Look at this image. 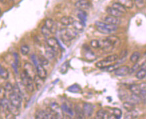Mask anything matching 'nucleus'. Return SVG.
<instances>
[{
	"mask_svg": "<svg viewBox=\"0 0 146 119\" xmlns=\"http://www.w3.org/2000/svg\"><path fill=\"white\" fill-rule=\"evenodd\" d=\"M96 118L99 119H116L115 116L111 112H108L107 111L100 109L96 112Z\"/></svg>",
	"mask_w": 146,
	"mask_h": 119,
	"instance_id": "nucleus-6",
	"label": "nucleus"
},
{
	"mask_svg": "<svg viewBox=\"0 0 146 119\" xmlns=\"http://www.w3.org/2000/svg\"><path fill=\"white\" fill-rule=\"evenodd\" d=\"M140 56H141V54L139 52H134L131 54L130 57V61L132 62V63H136V62H138V60H139Z\"/></svg>",
	"mask_w": 146,
	"mask_h": 119,
	"instance_id": "nucleus-36",
	"label": "nucleus"
},
{
	"mask_svg": "<svg viewBox=\"0 0 146 119\" xmlns=\"http://www.w3.org/2000/svg\"><path fill=\"white\" fill-rule=\"evenodd\" d=\"M78 36V32L75 30L70 28H63L60 31V37L64 42H69L75 39Z\"/></svg>",
	"mask_w": 146,
	"mask_h": 119,
	"instance_id": "nucleus-2",
	"label": "nucleus"
},
{
	"mask_svg": "<svg viewBox=\"0 0 146 119\" xmlns=\"http://www.w3.org/2000/svg\"><path fill=\"white\" fill-rule=\"evenodd\" d=\"M146 76V70L145 69H140L139 70L137 71V72L136 73L135 76L138 80H143V78H145Z\"/></svg>",
	"mask_w": 146,
	"mask_h": 119,
	"instance_id": "nucleus-38",
	"label": "nucleus"
},
{
	"mask_svg": "<svg viewBox=\"0 0 146 119\" xmlns=\"http://www.w3.org/2000/svg\"><path fill=\"white\" fill-rule=\"evenodd\" d=\"M83 113H84L85 116L90 117L92 116V113H93L94 108L91 104L85 103H84V105H83Z\"/></svg>",
	"mask_w": 146,
	"mask_h": 119,
	"instance_id": "nucleus-14",
	"label": "nucleus"
},
{
	"mask_svg": "<svg viewBox=\"0 0 146 119\" xmlns=\"http://www.w3.org/2000/svg\"><path fill=\"white\" fill-rule=\"evenodd\" d=\"M98 41H99V48H101L102 50L106 52H111L115 48L106 38L99 39Z\"/></svg>",
	"mask_w": 146,
	"mask_h": 119,
	"instance_id": "nucleus-5",
	"label": "nucleus"
},
{
	"mask_svg": "<svg viewBox=\"0 0 146 119\" xmlns=\"http://www.w3.org/2000/svg\"><path fill=\"white\" fill-rule=\"evenodd\" d=\"M140 68V65L139 64L137 63V62H136V63H134V65L133 66V67L131 68H129V74H131L137 71Z\"/></svg>",
	"mask_w": 146,
	"mask_h": 119,
	"instance_id": "nucleus-46",
	"label": "nucleus"
},
{
	"mask_svg": "<svg viewBox=\"0 0 146 119\" xmlns=\"http://www.w3.org/2000/svg\"><path fill=\"white\" fill-rule=\"evenodd\" d=\"M75 112L77 118H84L85 115L83 113V110L79 105H75Z\"/></svg>",
	"mask_w": 146,
	"mask_h": 119,
	"instance_id": "nucleus-29",
	"label": "nucleus"
},
{
	"mask_svg": "<svg viewBox=\"0 0 146 119\" xmlns=\"http://www.w3.org/2000/svg\"><path fill=\"white\" fill-rule=\"evenodd\" d=\"M77 16L78 18H79V20H80L81 22L85 24V22H86L87 19V13L85 12V10H79V12H78Z\"/></svg>",
	"mask_w": 146,
	"mask_h": 119,
	"instance_id": "nucleus-33",
	"label": "nucleus"
},
{
	"mask_svg": "<svg viewBox=\"0 0 146 119\" xmlns=\"http://www.w3.org/2000/svg\"><path fill=\"white\" fill-rule=\"evenodd\" d=\"M111 7H113V8L116 9L117 10H118L119 12H120L121 13H122V14H123L126 12V8H125V7H123L122 5L120 4V3L118 2L113 3V5H112Z\"/></svg>",
	"mask_w": 146,
	"mask_h": 119,
	"instance_id": "nucleus-35",
	"label": "nucleus"
},
{
	"mask_svg": "<svg viewBox=\"0 0 146 119\" xmlns=\"http://www.w3.org/2000/svg\"><path fill=\"white\" fill-rule=\"evenodd\" d=\"M36 75L38 76H39L40 78L43 79V80H45L48 74H47V71L44 68L43 66L41 65V64H38L36 66Z\"/></svg>",
	"mask_w": 146,
	"mask_h": 119,
	"instance_id": "nucleus-16",
	"label": "nucleus"
},
{
	"mask_svg": "<svg viewBox=\"0 0 146 119\" xmlns=\"http://www.w3.org/2000/svg\"><path fill=\"white\" fill-rule=\"evenodd\" d=\"M69 62H65L62 64V65L60 66V72L62 74H65L66 72H67L68 69H69Z\"/></svg>",
	"mask_w": 146,
	"mask_h": 119,
	"instance_id": "nucleus-44",
	"label": "nucleus"
},
{
	"mask_svg": "<svg viewBox=\"0 0 146 119\" xmlns=\"http://www.w3.org/2000/svg\"><path fill=\"white\" fill-rule=\"evenodd\" d=\"M128 53L127 50H123L122 52H121V56L120 57H119V59H123V58H126L127 56H128Z\"/></svg>",
	"mask_w": 146,
	"mask_h": 119,
	"instance_id": "nucleus-53",
	"label": "nucleus"
},
{
	"mask_svg": "<svg viewBox=\"0 0 146 119\" xmlns=\"http://www.w3.org/2000/svg\"><path fill=\"white\" fill-rule=\"evenodd\" d=\"M21 53L24 56L28 55L30 52V48L29 46H27V45H23V46H21L20 48Z\"/></svg>",
	"mask_w": 146,
	"mask_h": 119,
	"instance_id": "nucleus-43",
	"label": "nucleus"
},
{
	"mask_svg": "<svg viewBox=\"0 0 146 119\" xmlns=\"http://www.w3.org/2000/svg\"><path fill=\"white\" fill-rule=\"evenodd\" d=\"M1 9H0V14H1Z\"/></svg>",
	"mask_w": 146,
	"mask_h": 119,
	"instance_id": "nucleus-58",
	"label": "nucleus"
},
{
	"mask_svg": "<svg viewBox=\"0 0 146 119\" xmlns=\"http://www.w3.org/2000/svg\"><path fill=\"white\" fill-rule=\"evenodd\" d=\"M129 90L132 94L140 95V88L138 84H131L129 86Z\"/></svg>",
	"mask_w": 146,
	"mask_h": 119,
	"instance_id": "nucleus-31",
	"label": "nucleus"
},
{
	"mask_svg": "<svg viewBox=\"0 0 146 119\" xmlns=\"http://www.w3.org/2000/svg\"><path fill=\"white\" fill-rule=\"evenodd\" d=\"M34 82L37 90H40L43 86L44 83V80H43V79L40 78L39 76H38L37 75H36L34 78Z\"/></svg>",
	"mask_w": 146,
	"mask_h": 119,
	"instance_id": "nucleus-27",
	"label": "nucleus"
},
{
	"mask_svg": "<svg viewBox=\"0 0 146 119\" xmlns=\"http://www.w3.org/2000/svg\"><path fill=\"white\" fill-rule=\"evenodd\" d=\"M106 39L109 41L110 44L114 47V48L119 46V44H120V39L117 36H110L106 37Z\"/></svg>",
	"mask_w": 146,
	"mask_h": 119,
	"instance_id": "nucleus-19",
	"label": "nucleus"
},
{
	"mask_svg": "<svg viewBox=\"0 0 146 119\" xmlns=\"http://www.w3.org/2000/svg\"><path fill=\"white\" fill-rule=\"evenodd\" d=\"M31 59L32 60L33 64H34L35 66H36L40 64L39 61H38V57L36 55H35V54H32V55L31 56Z\"/></svg>",
	"mask_w": 146,
	"mask_h": 119,
	"instance_id": "nucleus-52",
	"label": "nucleus"
},
{
	"mask_svg": "<svg viewBox=\"0 0 146 119\" xmlns=\"http://www.w3.org/2000/svg\"><path fill=\"white\" fill-rule=\"evenodd\" d=\"M112 63L111 62H109V61H107V60H106L105 59H104L103 60H100V61L96 62L95 64V66L96 67L100 69H103L104 68L108 66L111 65Z\"/></svg>",
	"mask_w": 146,
	"mask_h": 119,
	"instance_id": "nucleus-28",
	"label": "nucleus"
},
{
	"mask_svg": "<svg viewBox=\"0 0 146 119\" xmlns=\"http://www.w3.org/2000/svg\"><path fill=\"white\" fill-rule=\"evenodd\" d=\"M119 59V56L117 54H112V55H110L107 57L105 58V60L109 61L111 63H113V62H117Z\"/></svg>",
	"mask_w": 146,
	"mask_h": 119,
	"instance_id": "nucleus-42",
	"label": "nucleus"
},
{
	"mask_svg": "<svg viewBox=\"0 0 146 119\" xmlns=\"http://www.w3.org/2000/svg\"><path fill=\"white\" fill-rule=\"evenodd\" d=\"M44 26L50 30L51 34H55L57 32V25L52 19H46Z\"/></svg>",
	"mask_w": 146,
	"mask_h": 119,
	"instance_id": "nucleus-11",
	"label": "nucleus"
},
{
	"mask_svg": "<svg viewBox=\"0 0 146 119\" xmlns=\"http://www.w3.org/2000/svg\"><path fill=\"white\" fill-rule=\"evenodd\" d=\"M123 107L128 112V111H131L135 109V105L129 101L125 102V103L123 104Z\"/></svg>",
	"mask_w": 146,
	"mask_h": 119,
	"instance_id": "nucleus-39",
	"label": "nucleus"
},
{
	"mask_svg": "<svg viewBox=\"0 0 146 119\" xmlns=\"http://www.w3.org/2000/svg\"><path fill=\"white\" fill-rule=\"evenodd\" d=\"M12 68H13V69H14V70L15 72H16V74H18V67L17 66L16 64L14 62V63L12 64Z\"/></svg>",
	"mask_w": 146,
	"mask_h": 119,
	"instance_id": "nucleus-54",
	"label": "nucleus"
},
{
	"mask_svg": "<svg viewBox=\"0 0 146 119\" xmlns=\"http://www.w3.org/2000/svg\"><path fill=\"white\" fill-rule=\"evenodd\" d=\"M21 80H22V84L26 86L27 88L28 91L32 93L34 92V80L30 78L29 76H28L23 71L20 74Z\"/></svg>",
	"mask_w": 146,
	"mask_h": 119,
	"instance_id": "nucleus-3",
	"label": "nucleus"
},
{
	"mask_svg": "<svg viewBox=\"0 0 146 119\" xmlns=\"http://www.w3.org/2000/svg\"><path fill=\"white\" fill-rule=\"evenodd\" d=\"M119 65H120V64L118 63V62H117L116 64H111V65H109L107 67L104 68L102 70H103L105 72H114L115 70H116L117 68L119 66Z\"/></svg>",
	"mask_w": 146,
	"mask_h": 119,
	"instance_id": "nucleus-32",
	"label": "nucleus"
},
{
	"mask_svg": "<svg viewBox=\"0 0 146 119\" xmlns=\"http://www.w3.org/2000/svg\"><path fill=\"white\" fill-rule=\"evenodd\" d=\"M17 85H18L19 90H20V94L22 96V99L24 100H25L26 101H28L30 99V96H29V93L30 92L28 91L27 88H26V86L22 84V82H18L16 83Z\"/></svg>",
	"mask_w": 146,
	"mask_h": 119,
	"instance_id": "nucleus-9",
	"label": "nucleus"
},
{
	"mask_svg": "<svg viewBox=\"0 0 146 119\" xmlns=\"http://www.w3.org/2000/svg\"><path fill=\"white\" fill-rule=\"evenodd\" d=\"M68 91L73 93H79L81 92V88L78 84H73L67 88Z\"/></svg>",
	"mask_w": 146,
	"mask_h": 119,
	"instance_id": "nucleus-34",
	"label": "nucleus"
},
{
	"mask_svg": "<svg viewBox=\"0 0 146 119\" xmlns=\"http://www.w3.org/2000/svg\"><path fill=\"white\" fill-rule=\"evenodd\" d=\"M117 2L122 5L126 9H131L134 5L133 0H118Z\"/></svg>",
	"mask_w": 146,
	"mask_h": 119,
	"instance_id": "nucleus-26",
	"label": "nucleus"
},
{
	"mask_svg": "<svg viewBox=\"0 0 146 119\" xmlns=\"http://www.w3.org/2000/svg\"><path fill=\"white\" fill-rule=\"evenodd\" d=\"M95 26L98 31L103 34H111L113 32H116L118 29L117 26L111 25V24H107L105 22H99V21H96L95 22Z\"/></svg>",
	"mask_w": 146,
	"mask_h": 119,
	"instance_id": "nucleus-1",
	"label": "nucleus"
},
{
	"mask_svg": "<svg viewBox=\"0 0 146 119\" xmlns=\"http://www.w3.org/2000/svg\"><path fill=\"white\" fill-rule=\"evenodd\" d=\"M146 64H145V62H143V63L141 64V66L140 67H141V69H145L146 70V66H145Z\"/></svg>",
	"mask_w": 146,
	"mask_h": 119,
	"instance_id": "nucleus-56",
	"label": "nucleus"
},
{
	"mask_svg": "<svg viewBox=\"0 0 146 119\" xmlns=\"http://www.w3.org/2000/svg\"><path fill=\"white\" fill-rule=\"evenodd\" d=\"M91 6V3L88 0H78L75 3V7L79 10H85L89 9Z\"/></svg>",
	"mask_w": 146,
	"mask_h": 119,
	"instance_id": "nucleus-13",
	"label": "nucleus"
},
{
	"mask_svg": "<svg viewBox=\"0 0 146 119\" xmlns=\"http://www.w3.org/2000/svg\"><path fill=\"white\" fill-rule=\"evenodd\" d=\"M73 26L74 30H75L77 32H82L84 30V28L85 26V24L81 21H74L73 24H72Z\"/></svg>",
	"mask_w": 146,
	"mask_h": 119,
	"instance_id": "nucleus-22",
	"label": "nucleus"
},
{
	"mask_svg": "<svg viewBox=\"0 0 146 119\" xmlns=\"http://www.w3.org/2000/svg\"><path fill=\"white\" fill-rule=\"evenodd\" d=\"M56 51L50 48L49 46L46 48V58H48V59H53L56 56Z\"/></svg>",
	"mask_w": 146,
	"mask_h": 119,
	"instance_id": "nucleus-30",
	"label": "nucleus"
},
{
	"mask_svg": "<svg viewBox=\"0 0 146 119\" xmlns=\"http://www.w3.org/2000/svg\"><path fill=\"white\" fill-rule=\"evenodd\" d=\"M22 100H23V99H22V96L14 93V92H12L9 94V101L10 102V103L12 104L16 107L18 108L19 109L22 107Z\"/></svg>",
	"mask_w": 146,
	"mask_h": 119,
	"instance_id": "nucleus-4",
	"label": "nucleus"
},
{
	"mask_svg": "<svg viewBox=\"0 0 146 119\" xmlns=\"http://www.w3.org/2000/svg\"><path fill=\"white\" fill-rule=\"evenodd\" d=\"M138 116L137 111L133 110L131 111H128L126 115V118H136Z\"/></svg>",
	"mask_w": 146,
	"mask_h": 119,
	"instance_id": "nucleus-41",
	"label": "nucleus"
},
{
	"mask_svg": "<svg viewBox=\"0 0 146 119\" xmlns=\"http://www.w3.org/2000/svg\"><path fill=\"white\" fill-rule=\"evenodd\" d=\"M38 61H39V64L42 65L43 66H47L48 65L49 62L48 60H47V58L43 57V56H40L38 57Z\"/></svg>",
	"mask_w": 146,
	"mask_h": 119,
	"instance_id": "nucleus-47",
	"label": "nucleus"
},
{
	"mask_svg": "<svg viewBox=\"0 0 146 119\" xmlns=\"http://www.w3.org/2000/svg\"><path fill=\"white\" fill-rule=\"evenodd\" d=\"M35 118L37 119H49L50 116L46 110H38L35 114Z\"/></svg>",
	"mask_w": 146,
	"mask_h": 119,
	"instance_id": "nucleus-23",
	"label": "nucleus"
},
{
	"mask_svg": "<svg viewBox=\"0 0 146 119\" xmlns=\"http://www.w3.org/2000/svg\"><path fill=\"white\" fill-rule=\"evenodd\" d=\"M135 1L136 3H137V5H142L144 6V3H143V0H135Z\"/></svg>",
	"mask_w": 146,
	"mask_h": 119,
	"instance_id": "nucleus-55",
	"label": "nucleus"
},
{
	"mask_svg": "<svg viewBox=\"0 0 146 119\" xmlns=\"http://www.w3.org/2000/svg\"><path fill=\"white\" fill-rule=\"evenodd\" d=\"M84 50H85V55L87 59L88 60H94L96 59V56L94 55V52H92V50L89 48V46H87L86 48L84 47Z\"/></svg>",
	"mask_w": 146,
	"mask_h": 119,
	"instance_id": "nucleus-24",
	"label": "nucleus"
},
{
	"mask_svg": "<svg viewBox=\"0 0 146 119\" xmlns=\"http://www.w3.org/2000/svg\"><path fill=\"white\" fill-rule=\"evenodd\" d=\"M106 10H107V13L109 15V16L116 17V18H119L123 16V14L121 13L120 12H119V11L117 10L116 9L113 8V7H108Z\"/></svg>",
	"mask_w": 146,
	"mask_h": 119,
	"instance_id": "nucleus-17",
	"label": "nucleus"
},
{
	"mask_svg": "<svg viewBox=\"0 0 146 119\" xmlns=\"http://www.w3.org/2000/svg\"><path fill=\"white\" fill-rule=\"evenodd\" d=\"M77 1H78V0H77Z\"/></svg>",
	"mask_w": 146,
	"mask_h": 119,
	"instance_id": "nucleus-59",
	"label": "nucleus"
},
{
	"mask_svg": "<svg viewBox=\"0 0 146 119\" xmlns=\"http://www.w3.org/2000/svg\"><path fill=\"white\" fill-rule=\"evenodd\" d=\"M104 22L105 23L111 24V25L114 26H118L121 24V20L119 18H116V17H113L111 16H107L103 18Z\"/></svg>",
	"mask_w": 146,
	"mask_h": 119,
	"instance_id": "nucleus-15",
	"label": "nucleus"
},
{
	"mask_svg": "<svg viewBox=\"0 0 146 119\" xmlns=\"http://www.w3.org/2000/svg\"><path fill=\"white\" fill-rule=\"evenodd\" d=\"M7 111L12 114L14 116H17L20 114V110H19L18 108H17L12 105V104L10 103L9 102L8 105H7Z\"/></svg>",
	"mask_w": 146,
	"mask_h": 119,
	"instance_id": "nucleus-20",
	"label": "nucleus"
},
{
	"mask_svg": "<svg viewBox=\"0 0 146 119\" xmlns=\"http://www.w3.org/2000/svg\"><path fill=\"white\" fill-rule=\"evenodd\" d=\"M91 46L93 48H99V41L97 39H93L91 41Z\"/></svg>",
	"mask_w": 146,
	"mask_h": 119,
	"instance_id": "nucleus-51",
	"label": "nucleus"
},
{
	"mask_svg": "<svg viewBox=\"0 0 146 119\" xmlns=\"http://www.w3.org/2000/svg\"><path fill=\"white\" fill-rule=\"evenodd\" d=\"M0 76L1 78L7 80L9 78V72L6 69L4 68L2 66L0 65Z\"/></svg>",
	"mask_w": 146,
	"mask_h": 119,
	"instance_id": "nucleus-37",
	"label": "nucleus"
},
{
	"mask_svg": "<svg viewBox=\"0 0 146 119\" xmlns=\"http://www.w3.org/2000/svg\"><path fill=\"white\" fill-rule=\"evenodd\" d=\"M61 109L62 112L66 113V114H67L68 115H69L70 116H73L74 115L73 110L72 109V108L71 107H69L66 103H62V105H61Z\"/></svg>",
	"mask_w": 146,
	"mask_h": 119,
	"instance_id": "nucleus-25",
	"label": "nucleus"
},
{
	"mask_svg": "<svg viewBox=\"0 0 146 119\" xmlns=\"http://www.w3.org/2000/svg\"><path fill=\"white\" fill-rule=\"evenodd\" d=\"M24 72H25L28 76H29L30 78L34 80L35 76L36 74L35 69H34V67L33 66V65H32V64L28 63H28H26L24 64Z\"/></svg>",
	"mask_w": 146,
	"mask_h": 119,
	"instance_id": "nucleus-8",
	"label": "nucleus"
},
{
	"mask_svg": "<svg viewBox=\"0 0 146 119\" xmlns=\"http://www.w3.org/2000/svg\"><path fill=\"white\" fill-rule=\"evenodd\" d=\"M13 88H14V86H12V84L9 82H7L4 86L6 92H10V93L13 92Z\"/></svg>",
	"mask_w": 146,
	"mask_h": 119,
	"instance_id": "nucleus-48",
	"label": "nucleus"
},
{
	"mask_svg": "<svg viewBox=\"0 0 146 119\" xmlns=\"http://www.w3.org/2000/svg\"><path fill=\"white\" fill-rule=\"evenodd\" d=\"M74 21H75V19H74L73 17H71V16H63L60 20V22L63 26H69L72 25V24H73Z\"/></svg>",
	"mask_w": 146,
	"mask_h": 119,
	"instance_id": "nucleus-21",
	"label": "nucleus"
},
{
	"mask_svg": "<svg viewBox=\"0 0 146 119\" xmlns=\"http://www.w3.org/2000/svg\"><path fill=\"white\" fill-rule=\"evenodd\" d=\"M130 68L128 66L123 65L121 66H119L115 70V74L118 76H126L129 74V71Z\"/></svg>",
	"mask_w": 146,
	"mask_h": 119,
	"instance_id": "nucleus-10",
	"label": "nucleus"
},
{
	"mask_svg": "<svg viewBox=\"0 0 146 119\" xmlns=\"http://www.w3.org/2000/svg\"><path fill=\"white\" fill-rule=\"evenodd\" d=\"M46 44H47V46L53 49V50L56 51V52H57L60 48L59 43H58L57 39L55 38V37H51L47 39Z\"/></svg>",
	"mask_w": 146,
	"mask_h": 119,
	"instance_id": "nucleus-7",
	"label": "nucleus"
},
{
	"mask_svg": "<svg viewBox=\"0 0 146 119\" xmlns=\"http://www.w3.org/2000/svg\"><path fill=\"white\" fill-rule=\"evenodd\" d=\"M112 112L111 113L115 116L116 118H121V116H122V111H121L119 108H112Z\"/></svg>",
	"mask_w": 146,
	"mask_h": 119,
	"instance_id": "nucleus-40",
	"label": "nucleus"
},
{
	"mask_svg": "<svg viewBox=\"0 0 146 119\" xmlns=\"http://www.w3.org/2000/svg\"><path fill=\"white\" fill-rule=\"evenodd\" d=\"M14 56V63L16 64V66L18 67L20 66V56H19L18 54L17 53H14L13 54Z\"/></svg>",
	"mask_w": 146,
	"mask_h": 119,
	"instance_id": "nucleus-49",
	"label": "nucleus"
},
{
	"mask_svg": "<svg viewBox=\"0 0 146 119\" xmlns=\"http://www.w3.org/2000/svg\"><path fill=\"white\" fill-rule=\"evenodd\" d=\"M41 32H42V34H43L44 36H45V37H49L51 34V32L50 30H49L45 26H44L42 27Z\"/></svg>",
	"mask_w": 146,
	"mask_h": 119,
	"instance_id": "nucleus-45",
	"label": "nucleus"
},
{
	"mask_svg": "<svg viewBox=\"0 0 146 119\" xmlns=\"http://www.w3.org/2000/svg\"><path fill=\"white\" fill-rule=\"evenodd\" d=\"M5 95H6V91L4 87L0 85V100L5 99Z\"/></svg>",
	"mask_w": 146,
	"mask_h": 119,
	"instance_id": "nucleus-50",
	"label": "nucleus"
},
{
	"mask_svg": "<svg viewBox=\"0 0 146 119\" xmlns=\"http://www.w3.org/2000/svg\"><path fill=\"white\" fill-rule=\"evenodd\" d=\"M50 108L57 115L58 118H61L63 116V112H62L61 107L58 105V104L56 102H52L50 103Z\"/></svg>",
	"mask_w": 146,
	"mask_h": 119,
	"instance_id": "nucleus-12",
	"label": "nucleus"
},
{
	"mask_svg": "<svg viewBox=\"0 0 146 119\" xmlns=\"http://www.w3.org/2000/svg\"><path fill=\"white\" fill-rule=\"evenodd\" d=\"M0 1H1V2H3H3H4V1H5V0H0Z\"/></svg>",
	"mask_w": 146,
	"mask_h": 119,
	"instance_id": "nucleus-57",
	"label": "nucleus"
},
{
	"mask_svg": "<svg viewBox=\"0 0 146 119\" xmlns=\"http://www.w3.org/2000/svg\"><path fill=\"white\" fill-rule=\"evenodd\" d=\"M127 99H128V101L130 102V103H131L135 105L141 103L142 101L141 98L140 97L139 95H137V94H132L131 95L129 96Z\"/></svg>",
	"mask_w": 146,
	"mask_h": 119,
	"instance_id": "nucleus-18",
	"label": "nucleus"
}]
</instances>
